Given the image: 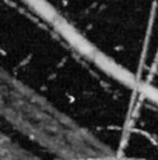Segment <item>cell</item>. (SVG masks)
I'll list each match as a JSON object with an SVG mask.
<instances>
[{"mask_svg": "<svg viewBox=\"0 0 158 160\" xmlns=\"http://www.w3.org/2000/svg\"><path fill=\"white\" fill-rule=\"evenodd\" d=\"M0 117L57 160H115L91 132L59 112L30 88L0 71Z\"/></svg>", "mask_w": 158, "mask_h": 160, "instance_id": "cell-1", "label": "cell"}, {"mask_svg": "<svg viewBox=\"0 0 158 160\" xmlns=\"http://www.w3.org/2000/svg\"><path fill=\"white\" fill-rule=\"evenodd\" d=\"M119 160H123V159H119Z\"/></svg>", "mask_w": 158, "mask_h": 160, "instance_id": "cell-3", "label": "cell"}, {"mask_svg": "<svg viewBox=\"0 0 158 160\" xmlns=\"http://www.w3.org/2000/svg\"><path fill=\"white\" fill-rule=\"evenodd\" d=\"M0 160H39L0 131Z\"/></svg>", "mask_w": 158, "mask_h": 160, "instance_id": "cell-2", "label": "cell"}]
</instances>
